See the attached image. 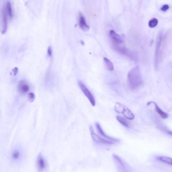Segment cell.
<instances>
[{
  "label": "cell",
  "mask_w": 172,
  "mask_h": 172,
  "mask_svg": "<svg viewBox=\"0 0 172 172\" xmlns=\"http://www.w3.org/2000/svg\"><path fill=\"white\" fill-rule=\"evenodd\" d=\"M21 156V153L20 151L17 150H16L12 152V159L14 160L18 159Z\"/></svg>",
  "instance_id": "18"
},
{
  "label": "cell",
  "mask_w": 172,
  "mask_h": 172,
  "mask_svg": "<svg viewBox=\"0 0 172 172\" xmlns=\"http://www.w3.org/2000/svg\"><path fill=\"white\" fill-rule=\"evenodd\" d=\"M121 113L122 114L125 118L129 120H132L135 119V116L132 112L125 106H124Z\"/></svg>",
  "instance_id": "13"
},
{
  "label": "cell",
  "mask_w": 172,
  "mask_h": 172,
  "mask_svg": "<svg viewBox=\"0 0 172 172\" xmlns=\"http://www.w3.org/2000/svg\"><path fill=\"white\" fill-rule=\"evenodd\" d=\"M7 14L6 9V4L3 6L0 16V26L2 34L5 33L7 28Z\"/></svg>",
  "instance_id": "3"
},
{
  "label": "cell",
  "mask_w": 172,
  "mask_h": 172,
  "mask_svg": "<svg viewBox=\"0 0 172 172\" xmlns=\"http://www.w3.org/2000/svg\"><path fill=\"white\" fill-rule=\"evenodd\" d=\"M104 62L105 64L107 67L108 70L110 71H113L114 70V66L113 63L109 60L106 58H104Z\"/></svg>",
  "instance_id": "16"
},
{
  "label": "cell",
  "mask_w": 172,
  "mask_h": 172,
  "mask_svg": "<svg viewBox=\"0 0 172 172\" xmlns=\"http://www.w3.org/2000/svg\"><path fill=\"white\" fill-rule=\"evenodd\" d=\"M12 72L14 76H16L18 72V68L17 67H15L12 70Z\"/></svg>",
  "instance_id": "22"
},
{
  "label": "cell",
  "mask_w": 172,
  "mask_h": 172,
  "mask_svg": "<svg viewBox=\"0 0 172 172\" xmlns=\"http://www.w3.org/2000/svg\"><path fill=\"white\" fill-rule=\"evenodd\" d=\"M78 84L83 93L89 100L92 105L95 106L96 104L95 100L91 92L81 81H78Z\"/></svg>",
  "instance_id": "5"
},
{
  "label": "cell",
  "mask_w": 172,
  "mask_h": 172,
  "mask_svg": "<svg viewBox=\"0 0 172 172\" xmlns=\"http://www.w3.org/2000/svg\"><path fill=\"white\" fill-rule=\"evenodd\" d=\"M169 9V6L168 5H164L161 8V10L163 12H166Z\"/></svg>",
  "instance_id": "21"
},
{
  "label": "cell",
  "mask_w": 172,
  "mask_h": 172,
  "mask_svg": "<svg viewBox=\"0 0 172 172\" xmlns=\"http://www.w3.org/2000/svg\"><path fill=\"white\" fill-rule=\"evenodd\" d=\"M37 165L39 170L42 171L46 167V163L41 154H40L38 156L37 160Z\"/></svg>",
  "instance_id": "12"
},
{
  "label": "cell",
  "mask_w": 172,
  "mask_h": 172,
  "mask_svg": "<svg viewBox=\"0 0 172 172\" xmlns=\"http://www.w3.org/2000/svg\"><path fill=\"white\" fill-rule=\"evenodd\" d=\"M95 125L96 130H97V131L100 136V137L104 138V139L114 142L115 143L120 141V140L118 138L113 137L107 135L104 132L101 127L100 126V124L96 122Z\"/></svg>",
  "instance_id": "7"
},
{
  "label": "cell",
  "mask_w": 172,
  "mask_h": 172,
  "mask_svg": "<svg viewBox=\"0 0 172 172\" xmlns=\"http://www.w3.org/2000/svg\"><path fill=\"white\" fill-rule=\"evenodd\" d=\"M48 53L49 56H51L52 54V48L51 47H49L48 50Z\"/></svg>",
  "instance_id": "23"
},
{
  "label": "cell",
  "mask_w": 172,
  "mask_h": 172,
  "mask_svg": "<svg viewBox=\"0 0 172 172\" xmlns=\"http://www.w3.org/2000/svg\"><path fill=\"white\" fill-rule=\"evenodd\" d=\"M79 24L80 27L84 31H87L90 28L89 26L87 23L85 16L81 13L79 14Z\"/></svg>",
  "instance_id": "11"
},
{
  "label": "cell",
  "mask_w": 172,
  "mask_h": 172,
  "mask_svg": "<svg viewBox=\"0 0 172 172\" xmlns=\"http://www.w3.org/2000/svg\"><path fill=\"white\" fill-rule=\"evenodd\" d=\"M163 39V33L159 32L157 35L155 52L154 65L155 69L158 70L161 62L160 54Z\"/></svg>",
  "instance_id": "2"
},
{
  "label": "cell",
  "mask_w": 172,
  "mask_h": 172,
  "mask_svg": "<svg viewBox=\"0 0 172 172\" xmlns=\"http://www.w3.org/2000/svg\"><path fill=\"white\" fill-rule=\"evenodd\" d=\"M116 119L121 124L124 126L125 127L127 128H129V125L128 121L123 117L117 116H116Z\"/></svg>",
  "instance_id": "17"
},
{
  "label": "cell",
  "mask_w": 172,
  "mask_h": 172,
  "mask_svg": "<svg viewBox=\"0 0 172 172\" xmlns=\"http://www.w3.org/2000/svg\"><path fill=\"white\" fill-rule=\"evenodd\" d=\"M156 160L158 161L165 163L170 165H172L171 158L165 156H159L156 157Z\"/></svg>",
  "instance_id": "14"
},
{
  "label": "cell",
  "mask_w": 172,
  "mask_h": 172,
  "mask_svg": "<svg viewBox=\"0 0 172 172\" xmlns=\"http://www.w3.org/2000/svg\"><path fill=\"white\" fill-rule=\"evenodd\" d=\"M28 100L29 102L32 103L35 100V95L34 93H29L28 96Z\"/></svg>",
  "instance_id": "20"
},
{
  "label": "cell",
  "mask_w": 172,
  "mask_h": 172,
  "mask_svg": "<svg viewBox=\"0 0 172 172\" xmlns=\"http://www.w3.org/2000/svg\"><path fill=\"white\" fill-rule=\"evenodd\" d=\"M158 23V20L156 18H154L149 21V26L150 28H153L156 27Z\"/></svg>",
  "instance_id": "19"
},
{
  "label": "cell",
  "mask_w": 172,
  "mask_h": 172,
  "mask_svg": "<svg viewBox=\"0 0 172 172\" xmlns=\"http://www.w3.org/2000/svg\"><path fill=\"white\" fill-rule=\"evenodd\" d=\"M90 130L92 138L96 143L105 145H112L115 144L114 142L104 139L95 133L93 128L91 125L90 126Z\"/></svg>",
  "instance_id": "4"
},
{
  "label": "cell",
  "mask_w": 172,
  "mask_h": 172,
  "mask_svg": "<svg viewBox=\"0 0 172 172\" xmlns=\"http://www.w3.org/2000/svg\"><path fill=\"white\" fill-rule=\"evenodd\" d=\"M109 35L113 42V44H120L123 43L122 38L114 31L111 30L109 32Z\"/></svg>",
  "instance_id": "10"
},
{
  "label": "cell",
  "mask_w": 172,
  "mask_h": 172,
  "mask_svg": "<svg viewBox=\"0 0 172 172\" xmlns=\"http://www.w3.org/2000/svg\"><path fill=\"white\" fill-rule=\"evenodd\" d=\"M151 104H153L154 105L155 111L160 115L161 118L163 119H166L169 117V114L163 111L159 107L157 104L154 102H149L147 105H149Z\"/></svg>",
  "instance_id": "9"
},
{
  "label": "cell",
  "mask_w": 172,
  "mask_h": 172,
  "mask_svg": "<svg viewBox=\"0 0 172 172\" xmlns=\"http://www.w3.org/2000/svg\"><path fill=\"white\" fill-rule=\"evenodd\" d=\"M6 7L7 14L10 18L13 17V14L12 11V4L10 1H7L6 3Z\"/></svg>",
  "instance_id": "15"
},
{
  "label": "cell",
  "mask_w": 172,
  "mask_h": 172,
  "mask_svg": "<svg viewBox=\"0 0 172 172\" xmlns=\"http://www.w3.org/2000/svg\"><path fill=\"white\" fill-rule=\"evenodd\" d=\"M127 84L130 90H139L144 84L143 78L140 67L137 66L130 70L128 74Z\"/></svg>",
  "instance_id": "1"
},
{
  "label": "cell",
  "mask_w": 172,
  "mask_h": 172,
  "mask_svg": "<svg viewBox=\"0 0 172 172\" xmlns=\"http://www.w3.org/2000/svg\"><path fill=\"white\" fill-rule=\"evenodd\" d=\"M112 157L113 160L120 172H128L127 166L122 159L115 154H113Z\"/></svg>",
  "instance_id": "6"
},
{
  "label": "cell",
  "mask_w": 172,
  "mask_h": 172,
  "mask_svg": "<svg viewBox=\"0 0 172 172\" xmlns=\"http://www.w3.org/2000/svg\"><path fill=\"white\" fill-rule=\"evenodd\" d=\"M18 89L19 93L21 94H24L27 93L30 90L27 82L26 81H21L19 83Z\"/></svg>",
  "instance_id": "8"
}]
</instances>
